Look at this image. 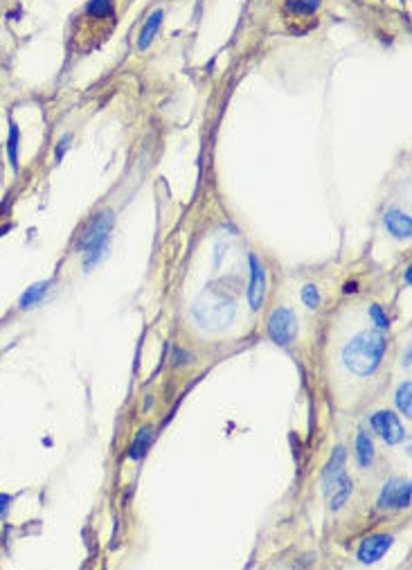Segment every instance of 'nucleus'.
Instances as JSON below:
<instances>
[{"label": "nucleus", "instance_id": "nucleus-1", "mask_svg": "<svg viewBox=\"0 0 412 570\" xmlns=\"http://www.w3.org/2000/svg\"><path fill=\"white\" fill-rule=\"evenodd\" d=\"M385 338L379 331H360L342 347V363L356 377H370L383 361Z\"/></svg>", "mask_w": 412, "mask_h": 570}, {"label": "nucleus", "instance_id": "nucleus-2", "mask_svg": "<svg viewBox=\"0 0 412 570\" xmlns=\"http://www.w3.org/2000/svg\"><path fill=\"white\" fill-rule=\"evenodd\" d=\"M113 212L104 210L90 219V224L84 228L81 239H79V250L84 253V268L90 271L99 259L104 257L110 242V230H113Z\"/></svg>", "mask_w": 412, "mask_h": 570}, {"label": "nucleus", "instance_id": "nucleus-3", "mask_svg": "<svg viewBox=\"0 0 412 570\" xmlns=\"http://www.w3.org/2000/svg\"><path fill=\"white\" fill-rule=\"evenodd\" d=\"M268 336L273 343H277L282 347L291 345L297 336V316L293 309L288 307H277L273 309L268 316Z\"/></svg>", "mask_w": 412, "mask_h": 570}, {"label": "nucleus", "instance_id": "nucleus-4", "mask_svg": "<svg viewBox=\"0 0 412 570\" xmlns=\"http://www.w3.org/2000/svg\"><path fill=\"white\" fill-rule=\"evenodd\" d=\"M410 496H412L410 482L401 478H392L383 484L379 503L376 505H379V509H408Z\"/></svg>", "mask_w": 412, "mask_h": 570}, {"label": "nucleus", "instance_id": "nucleus-5", "mask_svg": "<svg viewBox=\"0 0 412 570\" xmlns=\"http://www.w3.org/2000/svg\"><path fill=\"white\" fill-rule=\"evenodd\" d=\"M370 426L374 433H379V438L385 442V444H399L406 435V431H403L399 417L394 415L392 411H379L370 417Z\"/></svg>", "mask_w": 412, "mask_h": 570}, {"label": "nucleus", "instance_id": "nucleus-6", "mask_svg": "<svg viewBox=\"0 0 412 570\" xmlns=\"http://www.w3.org/2000/svg\"><path fill=\"white\" fill-rule=\"evenodd\" d=\"M248 264H251V286H248V302H251L253 311H259L266 297V271L264 264L259 262L255 253L248 255Z\"/></svg>", "mask_w": 412, "mask_h": 570}, {"label": "nucleus", "instance_id": "nucleus-7", "mask_svg": "<svg viewBox=\"0 0 412 570\" xmlns=\"http://www.w3.org/2000/svg\"><path fill=\"white\" fill-rule=\"evenodd\" d=\"M392 543H394L392 534H374V537H367L363 543H360L356 557L360 564H365V566L376 564V561L383 559L385 552L392 548Z\"/></svg>", "mask_w": 412, "mask_h": 570}, {"label": "nucleus", "instance_id": "nucleus-8", "mask_svg": "<svg viewBox=\"0 0 412 570\" xmlns=\"http://www.w3.org/2000/svg\"><path fill=\"white\" fill-rule=\"evenodd\" d=\"M345 460H347L345 446H336V449H333V453L329 458V464L324 466V473H322V487H324V491H327V493L336 491L340 487V482L347 478Z\"/></svg>", "mask_w": 412, "mask_h": 570}, {"label": "nucleus", "instance_id": "nucleus-9", "mask_svg": "<svg viewBox=\"0 0 412 570\" xmlns=\"http://www.w3.org/2000/svg\"><path fill=\"white\" fill-rule=\"evenodd\" d=\"M383 226L394 239H410L412 235V219L408 212H403L399 208H390L385 210L383 215Z\"/></svg>", "mask_w": 412, "mask_h": 570}, {"label": "nucleus", "instance_id": "nucleus-10", "mask_svg": "<svg viewBox=\"0 0 412 570\" xmlns=\"http://www.w3.org/2000/svg\"><path fill=\"white\" fill-rule=\"evenodd\" d=\"M162 21H165V12L162 10H156V12L149 14V19L144 21L142 30H140V37H137V48L147 50L153 43V39L158 37V32L162 28Z\"/></svg>", "mask_w": 412, "mask_h": 570}, {"label": "nucleus", "instance_id": "nucleus-11", "mask_svg": "<svg viewBox=\"0 0 412 570\" xmlns=\"http://www.w3.org/2000/svg\"><path fill=\"white\" fill-rule=\"evenodd\" d=\"M356 460L363 469L372 466L374 462V444H372V438L367 435L365 431H360L356 435Z\"/></svg>", "mask_w": 412, "mask_h": 570}, {"label": "nucleus", "instance_id": "nucleus-12", "mask_svg": "<svg viewBox=\"0 0 412 570\" xmlns=\"http://www.w3.org/2000/svg\"><path fill=\"white\" fill-rule=\"evenodd\" d=\"M151 442H153V429L151 426H144L135 433V440L131 444V451H128V455L133 458V460H142L144 455H147V451L151 449Z\"/></svg>", "mask_w": 412, "mask_h": 570}, {"label": "nucleus", "instance_id": "nucleus-13", "mask_svg": "<svg viewBox=\"0 0 412 570\" xmlns=\"http://www.w3.org/2000/svg\"><path fill=\"white\" fill-rule=\"evenodd\" d=\"M19 151H21V131L19 124L10 120V133H7V158L14 172H19Z\"/></svg>", "mask_w": 412, "mask_h": 570}, {"label": "nucleus", "instance_id": "nucleus-14", "mask_svg": "<svg viewBox=\"0 0 412 570\" xmlns=\"http://www.w3.org/2000/svg\"><path fill=\"white\" fill-rule=\"evenodd\" d=\"M322 0H286L284 10L295 14V16H313L317 10H320Z\"/></svg>", "mask_w": 412, "mask_h": 570}, {"label": "nucleus", "instance_id": "nucleus-15", "mask_svg": "<svg viewBox=\"0 0 412 570\" xmlns=\"http://www.w3.org/2000/svg\"><path fill=\"white\" fill-rule=\"evenodd\" d=\"M48 286H50V282H39V284L30 286L28 291H25V293L21 295L19 307H21V309H32L34 304H39V302L43 300V295L48 293Z\"/></svg>", "mask_w": 412, "mask_h": 570}, {"label": "nucleus", "instance_id": "nucleus-16", "mask_svg": "<svg viewBox=\"0 0 412 570\" xmlns=\"http://www.w3.org/2000/svg\"><path fill=\"white\" fill-rule=\"evenodd\" d=\"M351 491H354V482H351L349 478H345L340 482V487L333 491V496H331V509L333 512H338V509L342 507L349 500V496H351Z\"/></svg>", "mask_w": 412, "mask_h": 570}, {"label": "nucleus", "instance_id": "nucleus-17", "mask_svg": "<svg viewBox=\"0 0 412 570\" xmlns=\"http://www.w3.org/2000/svg\"><path fill=\"white\" fill-rule=\"evenodd\" d=\"M397 408L406 417L412 415V384L410 381H403L397 390Z\"/></svg>", "mask_w": 412, "mask_h": 570}, {"label": "nucleus", "instance_id": "nucleus-18", "mask_svg": "<svg viewBox=\"0 0 412 570\" xmlns=\"http://www.w3.org/2000/svg\"><path fill=\"white\" fill-rule=\"evenodd\" d=\"M86 14L92 19H104V16L113 14V0H88L86 5Z\"/></svg>", "mask_w": 412, "mask_h": 570}, {"label": "nucleus", "instance_id": "nucleus-19", "mask_svg": "<svg viewBox=\"0 0 412 570\" xmlns=\"http://www.w3.org/2000/svg\"><path fill=\"white\" fill-rule=\"evenodd\" d=\"M302 302L306 304L308 309H317V307H320L322 297H320V291H317L315 284H304L302 286Z\"/></svg>", "mask_w": 412, "mask_h": 570}, {"label": "nucleus", "instance_id": "nucleus-20", "mask_svg": "<svg viewBox=\"0 0 412 570\" xmlns=\"http://www.w3.org/2000/svg\"><path fill=\"white\" fill-rule=\"evenodd\" d=\"M370 320H372V325L376 327V329H388L390 327V320H388V316H385L383 313V307H379V304H370Z\"/></svg>", "mask_w": 412, "mask_h": 570}, {"label": "nucleus", "instance_id": "nucleus-21", "mask_svg": "<svg viewBox=\"0 0 412 570\" xmlns=\"http://www.w3.org/2000/svg\"><path fill=\"white\" fill-rule=\"evenodd\" d=\"M70 140H72V135H70V133H66L63 138L59 140V144H57V151H55V160H57V163H61L63 154L68 151V147H70Z\"/></svg>", "mask_w": 412, "mask_h": 570}, {"label": "nucleus", "instance_id": "nucleus-22", "mask_svg": "<svg viewBox=\"0 0 412 570\" xmlns=\"http://www.w3.org/2000/svg\"><path fill=\"white\" fill-rule=\"evenodd\" d=\"M12 503H14V498L10 496V493H0V518L7 516V512H10Z\"/></svg>", "mask_w": 412, "mask_h": 570}, {"label": "nucleus", "instance_id": "nucleus-23", "mask_svg": "<svg viewBox=\"0 0 412 570\" xmlns=\"http://www.w3.org/2000/svg\"><path fill=\"white\" fill-rule=\"evenodd\" d=\"M174 359H176L174 363L180 368V365H187V363L192 361V354H187V352H183V350H174Z\"/></svg>", "mask_w": 412, "mask_h": 570}, {"label": "nucleus", "instance_id": "nucleus-24", "mask_svg": "<svg viewBox=\"0 0 412 570\" xmlns=\"http://www.w3.org/2000/svg\"><path fill=\"white\" fill-rule=\"evenodd\" d=\"M356 291H358L356 282H349V284H345V293H356Z\"/></svg>", "mask_w": 412, "mask_h": 570}, {"label": "nucleus", "instance_id": "nucleus-25", "mask_svg": "<svg viewBox=\"0 0 412 570\" xmlns=\"http://www.w3.org/2000/svg\"><path fill=\"white\" fill-rule=\"evenodd\" d=\"M410 271H412V268L408 266L406 273H403V279H406V286H410V282H412V273H410Z\"/></svg>", "mask_w": 412, "mask_h": 570}, {"label": "nucleus", "instance_id": "nucleus-26", "mask_svg": "<svg viewBox=\"0 0 412 570\" xmlns=\"http://www.w3.org/2000/svg\"><path fill=\"white\" fill-rule=\"evenodd\" d=\"M410 356H412V352L408 350L406 356H403V368H410Z\"/></svg>", "mask_w": 412, "mask_h": 570}]
</instances>
